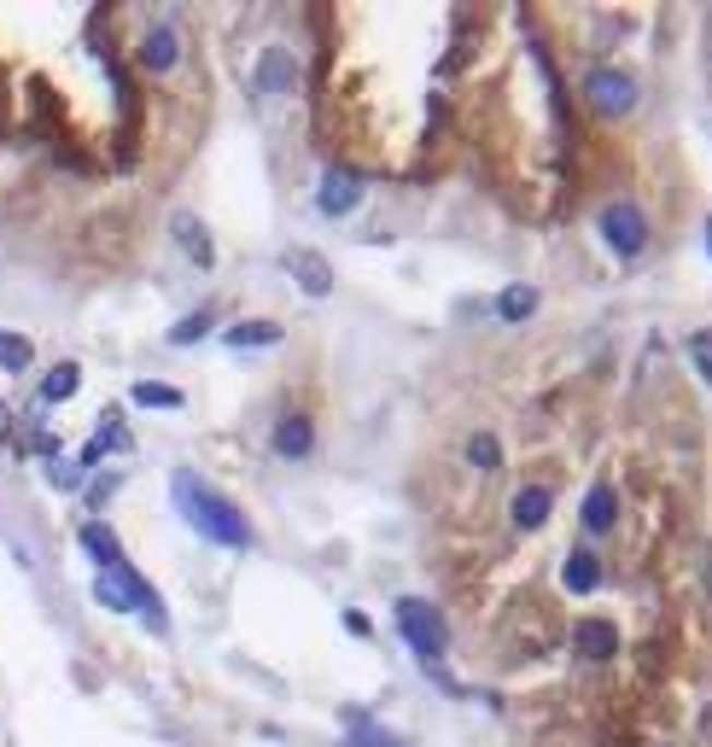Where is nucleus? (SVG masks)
<instances>
[{
    "mask_svg": "<svg viewBox=\"0 0 712 747\" xmlns=\"http://www.w3.org/2000/svg\"><path fill=\"white\" fill-rule=\"evenodd\" d=\"M169 490H176L181 520H188L199 537L223 543V549H251V525H246V514H240V508H234L228 497H216L211 485H199L188 467H176V479H169Z\"/></svg>",
    "mask_w": 712,
    "mask_h": 747,
    "instance_id": "f257e3e1",
    "label": "nucleus"
},
{
    "mask_svg": "<svg viewBox=\"0 0 712 747\" xmlns=\"http://www.w3.org/2000/svg\"><path fill=\"white\" fill-rule=\"evenodd\" d=\"M397 631H403V642L415 649V660L420 666H438L444 660V649H450V625H444V614H438L432 602H420V596H403L397 602Z\"/></svg>",
    "mask_w": 712,
    "mask_h": 747,
    "instance_id": "f03ea898",
    "label": "nucleus"
},
{
    "mask_svg": "<svg viewBox=\"0 0 712 747\" xmlns=\"http://www.w3.org/2000/svg\"><path fill=\"white\" fill-rule=\"evenodd\" d=\"M584 99L602 117H625V111L637 106V82L625 76V71H614V64H596V71L584 76Z\"/></svg>",
    "mask_w": 712,
    "mask_h": 747,
    "instance_id": "7ed1b4c3",
    "label": "nucleus"
},
{
    "mask_svg": "<svg viewBox=\"0 0 712 747\" xmlns=\"http://www.w3.org/2000/svg\"><path fill=\"white\" fill-rule=\"evenodd\" d=\"M602 240L619 251V258H637L642 246H649V223H642V211L631 199H614V205L602 211Z\"/></svg>",
    "mask_w": 712,
    "mask_h": 747,
    "instance_id": "20e7f679",
    "label": "nucleus"
},
{
    "mask_svg": "<svg viewBox=\"0 0 712 747\" xmlns=\"http://www.w3.org/2000/svg\"><path fill=\"white\" fill-rule=\"evenodd\" d=\"M356 205H363V176L356 169H328L316 187V211L321 216H351Z\"/></svg>",
    "mask_w": 712,
    "mask_h": 747,
    "instance_id": "39448f33",
    "label": "nucleus"
},
{
    "mask_svg": "<svg viewBox=\"0 0 712 747\" xmlns=\"http://www.w3.org/2000/svg\"><path fill=\"white\" fill-rule=\"evenodd\" d=\"M572 654H584V660H614L619 654V625L614 619H579L572 625Z\"/></svg>",
    "mask_w": 712,
    "mask_h": 747,
    "instance_id": "423d86ee",
    "label": "nucleus"
},
{
    "mask_svg": "<svg viewBox=\"0 0 712 747\" xmlns=\"http://www.w3.org/2000/svg\"><path fill=\"white\" fill-rule=\"evenodd\" d=\"M269 444H275L281 462H304V455L316 450V420H310V415H281Z\"/></svg>",
    "mask_w": 712,
    "mask_h": 747,
    "instance_id": "0eeeda50",
    "label": "nucleus"
},
{
    "mask_svg": "<svg viewBox=\"0 0 712 747\" xmlns=\"http://www.w3.org/2000/svg\"><path fill=\"white\" fill-rule=\"evenodd\" d=\"M76 543L94 555V567H99V572H111V567H123V560H129V555H123V543H117V532H111L106 520H82V525H76Z\"/></svg>",
    "mask_w": 712,
    "mask_h": 747,
    "instance_id": "6e6552de",
    "label": "nucleus"
},
{
    "mask_svg": "<svg viewBox=\"0 0 712 747\" xmlns=\"http://www.w3.org/2000/svg\"><path fill=\"white\" fill-rule=\"evenodd\" d=\"M176 59H181V36L169 24H152L141 36V71L164 76V71H176Z\"/></svg>",
    "mask_w": 712,
    "mask_h": 747,
    "instance_id": "1a4fd4ad",
    "label": "nucleus"
},
{
    "mask_svg": "<svg viewBox=\"0 0 712 747\" xmlns=\"http://www.w3.org/2000/svg\"><path fill=\"white\" fill-rule=\"evenodd\" d=\"M549 508H555V490H549V485H525V490H514L508 514H514L520 532H537V525L549 520Z\"/></svg>",
    "mask_w": 712,
    "mask_h": 747,
    "instance_id": "9d476101",
    "label": "nucleus"
},
{
    "mask_svg": "<svg viewBox=\"0 0 712 747\" xmlns=\"http://www.w3.org/2000/svg\"><path fill=\"white\" fill-rule=\"evenodd\" d=\"M286 269L298 275V286H304L310 298H328V293H333V269H328V258H316V251H293V258H286Z\"/></svg>",
    "mask_w": 712,
    "mask_h": 747,
    "instance_id": "9b49d317",
    "label": "nucleus"
},
{
    "mask_svg": "<svg viewBox=\"0 0 712 747\" xmlns=\"http://www.w3.org/2000/svg\"><path fill=\"white\" fill-rule=\"evenodd\" d=\"M561 584L572 590V596H590V590L602 584V560L590 555V549H572V555L561 560Z\"/></svg>",
    "mask_w": 712,
    "mask_h": 747,
    "instance_id": "f8f14e48",
    "label": "nucleus"
},
{
    "mask_svg": "<svg viewBox=\"0 0 712 747\" xmlns=\"http://www.w3.org/2000/svg\"><path fill=\"white\" fill-rule=\"evenodd\" d=\"M614 514H619L614 485H590V497H584V508H579L584 532H614Z\"/></svg>",
    "mask_w": 712,
    "mask_h": 747,
    "instance_id": "ddd939ff",
    "label": "nucleus"
},
{
    "mask_svg": "<svg viewBox=\"0 0 712 747\" xmlns=\"http://www.w3.org/2000/svg\"><path fill=\"white\" fill-rule=\"evenodd\" d=\"M293 88V54L286 47H269L258 64V94H286Z\"/></svg>",
    "mask_w": 712,
    "mask_h": 747,
    "instance_id": "4468645a",
    "label": "nucleus"
},
{
    "mask_svg": "<svg viewBox=\"0 0 712 747\" xmlns=\"http://www.w3.org/2000/svg\"><path fill=\"white\" fill-rule=\"evenodd\" d=\"M223 345L228 351H263V345H281V328L275 321H240V328H223Z\"/></svg>",
    "mask_w": 712,
    "mask_h": 747,
    "instance_id": "2eb2a0df",
    "label": "nucleus"
},
{
    "mask_svg": "<svg viewBox=\"0 0 712 747\" xmlns=\"http://www.w3.org/2000/svg\"><path fill=\"white\" fill-rule=\"evenodd\" d=\"M176 240H181V251H188L199 269L216 263V246H211V234H205V223H199V216H176Z\"/></svg>",
    "mask_w": 712,
    "mask_h": 747,
    "instance_id": "dca6fc26",
    "label": "nucleus"
},
{
    "mask_svg": "<svg viewBox=\"0 0 712 747\" xmlns=\"http://www.w3.org/2000/svg\"><path fill=\"white\" fill-rule=\"evenodd\" d=\"M76 386H82V368H76V363L47 368V380H41V403H64V398H76Z\"/></svg>",
    "mask_w": 712,
    "mask_h": 747,
    "instance_id": "f3484780",
    "label": "nucleus"
},
{
    "mask_svg": "<svg viewBox=\"0 0 712 747\" xmlns=\"http://www.w3.org/2000/svg\"><path fill=\"white\" fill-rule=\"evenodd\" d=\"M345 747H403V736L380 730L375 719H363V712H351V736H345Z\"/></svg>",
    "mask_w": 712,
    "mask_h": 747,
    "instance_id": "a211bd4d",
    "label": "nucleus"
},
{
    "mask_svg": "<svg viewBox=\"0 0 712 747\" xmlns=\"http://www.w3.org/2000/svg\"><path fill=\"white\" fill-rule=\"evenodd\" d=\"M29 363H36V345H29L24 333H7V328H0V368H7V374H24Z\"/></svg>",
    "mask_w": 712,
    "mask_h": 747,
    "instance_id": "6ab92c4d",
    "label": "nucleus"
},
{
    "mask_svg": "<svg viewBox=\"0 0 712 747\" xmlns=\"http://www.w3.org/2000/svg\"><path fill=\"white\" fill-rule=\"evenodd\" d=\"M129 403H141V410H181V403H188V398H181L176 386L141 380V386H134V392H129Z\"/></svg>",
    "mask_w": 712,
    "mask_h": 747,
    "instance_id": "aec40b11",
    "label": "nucleus"
},
{
    "mask_svg": "<svg viewBox=\"0 0 712 747\" xmlns=\"http://www.w3.org/2000/svg\"><path fill=\"white\" fill-rule=\"evenodd\" d=\"M94 444L99 450H117V455H134V438L123 432V415H117V410L99 415V438H94Z\"/></svg>",
    "mask_w": 712,
    "mask_h": 747,
    "instance_id": "412c9836",
    "label": "nucleus"
},
{
    "mask_svg": "<svg viewBox=\"0 0 712 747\" xmlns=\"http://www.w3.org/2000/svg\"><path fill=\"white\" fill-rule=\"evenodd\" d=\"M532 310H537V293H532V286H508V293L497 298V316H502V321H525Z\"/></svg>",
    "mask_w": 712,
    "mask_h": 747,
    "instance_id": "4be33fe9",
    "label": "nucleus"
},
{
    "mask_svg": "<svg viewBox=\"0 0 712 747\" xmlns=\"http://www.w3.org/2000/svg\"><path fill=\"white\" fill-rule=\"evenodd\" d=\"M211 321H216L211 310H193V316H181L176 328H169V345H199V339L211 333Z\"/></svg>",
    "mask_w": 712,
    "mask_h": 747,
    "instance_id": "5701e85b",
    "label": "nucleus"
},
{
    "mask_svg": "<svg viewBox=\"0 0 712 747\" xmlns=\"http://www.w3.org/2000/svg\"><path fill=\"white\" fill-rule=\"evenodd\" d=\"M467 462L479 467V473H497V462H502L497 438H490V432H473V438H467Z\"/></svg>",
    "mask_w": 712,
    "mask_h": 747,
    "instance_id": "b1692460",
    "label": "nucleus"
},
{
    "mask_svg": "<svg viewBox=\"0 0 712 747\" xmlns=\"http://www.w3.org/2000/svg\"><path fill=\"white\" fill-rule=\"evenodd\" d=\"M689 356H695V374L712 386V333H695V339H689Z\"/></svg>",
    "mask_w": 712,
    "mask_h": 747,
    "instance_id": "393cba45",
    "label": "nucleus"
},
{
    "mask_svg": "<svg viewBox=\"0 0 712 747\" xmlns=\"http://www.w3.org/2000/svg\"><path fill=\"white\" fill-rule=\"evenodd\" d=\"M47 479H54L59 490H76L82 479H88V473H82L76 462H54V467H47Z\"/></svg>",
    "mask_w": 712,
    "mask_h": 747,
    "instance_id": "a878e982",
    "label": "nucleus"
},
{
    "mask_svg": "<svg viewBox=\"0 0 712 747\" xmlns=\"http://www.w3.org/2000/svg\"><path fill=\"white\" fill-rule=\"evenodd\" d=\"M345 631H351V637H368V631H375V625H368L363 614H345Z\"/></svg>",
    "mask_w": 712,
    "mask_h": 747,
    "instance_id": "bb28decb",
    "label": "nucleus"
},
{
    "mask_svg": "<svg viewBox=\"0 0 712 747\" xmlns=\"http://www.w3.org/2000/svg\"><path fill=\"white\" fill-rule=\"evenodd\" d=\"M707 258H712V216H707Z\"/></svg>",
    "mask_w": 712,
    "mask_h": 747,
    "instance_id": "cd10ccee",
    "label": "nucleus"
},
{
    "mask_svg": "<svg viewBox=\"0 0 712 747\" xmlns=\"http://www.w3.org/2000/svg\"><path fill=\"white\" fill-rule=\"evenodd\" d=\"M0 432H7V403H0Z\"/></svg>",
    "mask_w": 712,
    "mask_h": 747,
    "instance_id": "c85d7f7f",
    "label": "nucleus"
}]
</instances>
